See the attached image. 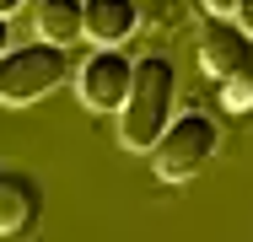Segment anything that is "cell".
I'll use <instances>...</instances> for the list:
<instances>
[{
	"label": "cell",
	"mask_w": 253,
	"mask_h": 242,
	"mask_svg": "<svg viewBox=\"0 0 253 242\" xmlns=\"http://www.w3.org/2000/svg\"><path fill=\"white\" fill-rule=\"evenodd\" d=\"M172 97H178V70L167 54H146L135 59V81H129V97L119 108V145L124 151H146L162 140V129L172 124Z\"/></svg>",
	"instance_id": "6da1fadb"
},
{
	"label": "cell",
	"mask_w": 253,
	"mask_h": 242,
	"mask_svg": "<svg viewBox=\"0 0 253 242\" xmlns=\"http://www.w3.org/2000/svg\"><path fill=\"white\" fill-rule=\"evenodd\" d=\"M129 81H135V59L119 48H102V54H86V65L76 70V97L92 113H119L129 97Z\"/></svg>",
	"instance_id": "277c9868"
},
{
	"label": "cell",
	"mask_w": 253,
	"mask_h": 242,
	"mask_svg": "<svg viewBox=\"0 0 253 242\" xmlns=\"http://www.w3.org/2000/svg\"><path fill=\"white\" fill-rule=\"evenodd\" d=\"M70 76V59L59 43H22V48H5L0 54V102L11 108H27L38 97H49L59 81Z\"/></svg>",
	"instance_id": "3957f363"
},
{
	"label": "cell",
	"mask_w": 253,
	"mask_h": 242,
	"mask_svg": "<svg viewBox=\"0 0 253 242\" xmlns=\"http://www.w3.org/2000/svg\"><path fill=\"white\" fill-rule=\"evenodd\" d=\"M221 145V129L210 113H172V124L162 129V140L151 145V172L156 183H183L194 178L205 161L215 156Z\"/></svg>",
	"instance_id": "7a4b0ae2"
},
{
	"label": "cell",
	"mask_w": 253,
	"mask_h": 242,
	"mask_svg": "<svg viewBox=\"0 0 253 242\" xmlns=\"http://www.w3.org/2000/svg\"><path fill=\"white\" fill-rule=\"evenodd\" d=\"M38 210H43V194H38L33 178H22V172H0V237L27 232V226L38 221Z\"/></svg>",
	"instance_id": "52a82bcc"
},
{
	"label": "cell",
	"mask_w": 253,
	"mask_h": 242,
	"mask_svg": "<svg viewBox=\"0 0 253 242\" xmlns=\"http://www.w3.org/2000/svg\"><path fill=\"white\" fill-rule=\"evenodd\" d=\"M38 38H43V43H59V48H70L76 38H86L81 0H38Z\"/></svg>",
	"instance_id": "ba28073f"
},
{
	"label": "cell",
	"mask_w": 253,
	"mask_h": 242,
	"mask_svg": "<svg viewBox=\"0 0 253 242\" xmlns=\"http://www.w3.org/2000/svg\"><path fill=\"white\" fill-rule=\"evenodd\" d=\"M237 5H243V0H205L210 16H237Z\"/></svg>",
	"instance_id": "30bf717a"
},
{
	"label": "cell",
	"mask_w": 253,
	"mask_h": 242,
	"mask_svg": "<svg viewBox=\"0 0 253 242\" xmlns=\"http://www.w3.org/2000/svg\"><path fill=\"white\" fill-rule=\"evenodd\" d=\"M81 22L97 48H119L140 27V5L135 0H81Z\"/></svg>",
	"instance_id": "8992f818"
},
{
	"label": "cell",
	"mask_w": 253,
	"mask_h": 242,
	"mask_svg": "<svg viewBox=\"0 0 253 242\" xmlns=\"http://www.w3.org/2000/svg\"><path fill=\"white\" fill-rule=\"evenodd\" d=\"M237 22H243V33L253 38V0H243V5H237Z\"/></svg>",
	"instance_id": "8fae6325"
},
{
	"label": "cell",
	"mask_w": 253,
	"mask_h": 242,
	"mask_svg": "<svg viewBox=\"0 0 253 242\" xmlns=\"http://www.w3.org/2000/svg\"><path fill=\"white\" fill-rule=\"evenodd\" d=\"M221 108L237 113V119H253V70L232 76V81H221Z\"/></svg>",
	"instance_id": "9c48e42d"
},
{
	"label": "cell",
	"mask_w": 253,
	"mask_h": 242,
	"mask_svg": "<svg viewBox=\"0 0 253 242\" xmlns=\"http://www.w3.org/2000/svg\"><path fill=\"white\" fill-rule=\"evenodd\" d=\"M16 5H22V0H0V16H11V11H16Z\"/></svg>",
	"instance_id": "4fadbf2b"
},
{
	"label": "cell",
	"mask_w": 253,
	"mask_h": 242,
	"mask_svg": "<svg viewBox=\"0 0 253 242\" xmlns=\"http://www.w3.org/2000/svg\"><path fill=\"white\" fill-rule=\"evenodd\" d=\"M11 48V16H0V54Z\"/></svg>",
	"instance_id": "7c38bea8"
},
{
	"label": "cell",
	"mask_w": 253,
	"mask_h": 242,
	"mask_svg": "<svg viewBox=\"0 0 253 242\" xmlns=\"http://www.w3.org/2000/svg\"><path fill=\"white\" fill-rule=\"evenodd\" d=\"M200 70L215 76V81H232V76L253 70V38L243 33L237 16H210V22H205V33H200Z\"/></svg>",
	"instance_id": "5b68a950"
}]
</instances>
